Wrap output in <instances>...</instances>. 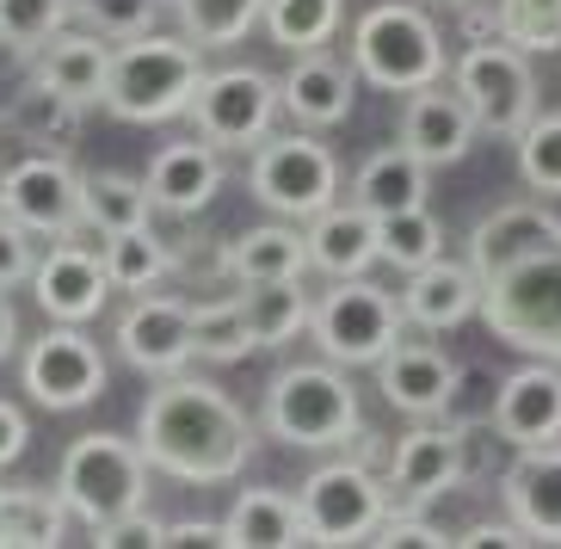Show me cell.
Here are the masks:
<instances>
[{"instance_id": "32", "label": "cell", "mask_w": 561, "mask_h": 549, "mask_svg": "<svg viewBox=\"0 0 561 549\" xmlns=\"http://www.w3.org/2000/svg\"><path fill=\"white\" fill-rule=\"evenodd\" d=\"M75 525V513L62 506V494L44 488H0V531L7 549H56Z\"/></svg>"}, {"instance_id": "44", "label": "cell", "mask_w": 561, "mask_h": 549, "mask_svg": "<svg viewBox=\"0 0 561 549\" xmlns=\"http://www.w3.org/2000/svg\"><path fill=\"white\" fill-rule=\"evenodd\" d=\"M161 544H173V549H229V531L216 525V518H180V525H167V537Z\"/></svg>"}, {"instance_id": "36", "label": "cell", "mask_w": 561, "mask_h": 549, "mask_svg": "<svg viewBox=\"0 0 561 549\" xmlns=\"http://www.w3.org/2000/svg\"><path fill=\"white\" fill-rule=\"evenodd\" d=\"M438 253H445V222L432 217L426 204L396 210V217H377V260H389L396 272H420Z\"/></svg>"}, {"instance_id": "45", "label": "cell", "mask_w": 561, "mask_h": 549, "mask_svg": "<svg viewBox=\"0 0 561 549\" xmlns=\"http://www.w3.org/2000/svg\"><path fill=\"white\" fill-rule=\"evenodd\" d=\"M25 445H32V420H25V408L0 401V469L19 464V457H25Z\"/></svg>"}, {"instance_id": "11", "label": "cell", "mask_w": 561, "mask_h": 549, "mask_svg": "<svg viewBox=\"0 0 561 549\" xmlns=\"http://www.w3.org/2000/svg\"><path fill=\"white\" fill-rule=\"evenodd\" d=\"M185 117L198 124V136L210 149L241 155V149H253V142H265L272 124H278V81H272L265 68H241V62L204 68L198 100H192Z\"/></svg>"}, {"instance_id": "41", "label": "cell", "mask_w": 561, "mask_h": 549, "mask_svg": "<svg viewBox=\"0 0 561 549\" xmlns=\"http://www.w3.org/2000/svg\"><path fill=\"white\" fill-rule=\"evenodd\" d=\"M75 19H87L100 37L124 44V37L154 32V0H75Z\"/></svg>"}, {"instance_id": "14", "label": "cell", "mask_w": 561, "mask_h": 549, "mask_svg": "<svg viewBox=\"0 0 561 549\" xmlns=\"http://www.w3.org/2000/svg\"><path fill=\"white\" fill-rule=\"evenodd\" d=\"M0 210L32 235H62L81 217V173L68 167V155H25L0 173Z\"/></svg>"}, {"instance_id": "38", "label": "cell", "mask_w": 561, "mask_h": 549, "mask_svg": "<svg viewBox=\"0 0 561 549\" xmlns=\"http://www.w3.org/2000/svg\"><path fill=\"white\" fill-rule=\"evenodd\" d=\"M512 155H518V180L537 198H561V112L530 117L525 130L512 136Z\"/></svg>"}, {"instance_id": "17", "label": "cell", "mask_w": 561, "mask_h": 549, "mask_svg": "<svg viewBox=\"0 0 561 549\" xmlns=\"http://www.w3.org/2000/svg\"><path fill=\"white\" fill-rule=\"evenodd\" d=\"M500 506L525 544H561V438L525 445L500 476Z\"/></svg>"}, {"instance_id": "26", "label": "cell", "mask_w": 561, "mask_h": 549, "mask_svg": "<svg viewBox=\"0 0 561 549\" xmlns=\"http://www.w3.org/2000/svg\"><path fill=\"white\" fill-rule=\"evenodd\" d=\"M7 124H13V136L19 142H32V149H44V155H68L75 142H81V117H87V105L81 100H68L62 87H50V81H25L13 93V105H7Z\"/></svg>"}, {"instance_id": "10", "label": "cell", "mask_w": 561, "mask_h": 549, "mask_svg": "<svg viewBox=\"0 0 561 549\" xmlns=\"http://www.w3.org/2000/svg\"><path fill=\"white\" fill-rule=\"evenodd\" d=\"M396 506L389 482L377 476V464L364 457H340V464H321L309 482L297 488V513H302V531L309 544H364L370 525Z\"/></svg>"}, {"instance_id": "16", "label": "cell", "mask_w": 561, "mask_h": 549, "mask_svg": "<svg viewBox=\"0 0 561 549\" xmlns=\"http://www.w3.org/2000/svg\"><path fill=\"white\" fill-rule=\"evenodd\" d=\"M370 370H377L382 401H389V408H401L408 420H438L450 401H457V377H462V370L450 365L438 346L408 340V333H401V340L382 352Z\"/></svg>"}, {"instance_id": "5", "label": "cell", "mask_w": 561, "mask_h": 549, "mask_svg": "<svg viewBox=\"0 0 561 549\" xmlns=\"http://www.w3.org/2000/svg\"><path fill=\"white\" fill-rule=\"evenodd\" d=\"M352 75L377 93H413L450 75L445 32L408 0H382L352 25Z\"/></svg>"}, {"instance_id": "43", "label": "cell", "mask_w": 561, "mask_h": 549, "mask_svg": "<svg viewBox=\"0 0 561 549\" xmlns=\"http://www.w3.org/2000/svg\"><path fill=\"white\" fill-rule=\"evenodd\" d=\"M32 266H37L32 229H19V222L0 210V290H13V284H32Z\"/></svg>"}, {"instance_id": "25", "label": "cell", "mask_w": 561, "mask_h": 549, "mask_svg": "<svg viewBox=\"0 0 561 549\" xmlns=\"http://www.w3.org/2000/svg\"><path fill=\"white\" fill-rule=\"evenodd\" d=\"M32 75L37 81L62 87L68 100L81 105H105V81H112V44L100 32H56L44 50L32 56Z\"/></svg>"}, {"instance_id": "1", "label": "cell", "mask_w": 561, "mask_h": 549, "mask_svg": "<svg viewBox=\"0 0 561 549\" xmlns=\"http://www.w3.org/2000/svg\"><path fill=\"white\" fill-rule=\"evenodd\" d=\"M481 278L476 316L500 346L561 365V217L543 198H512L469 229Z\"/></svg>"}, {"instance_id": "24", "label": "cell", "mask_w": 561, "mask_h": 549, "mask_svg": "<svg viewBox=\"0 0 561 549\" xmlns=\"http://www.w3.org/2000/svg\"><path fill=\"white\" fill-rule=\"evenodd\" d=\"M302 248H309V266L321 278H364L377 266V217L358 204H328L309 217Z\"/></svg>"}, {"instance_id": "8", "label": "cell", "mask_w": 561, "mask_h": 549, "mask_svg": "<svg viewBox=\"0 0 561 549\" xmlns=\"http://www.w3.org/2000/svg\"><path fill=\"white\" fill-rule=\"evenodd\" d=\"M309 333H314V346H321V358L358 370V365H377L382 352L408 333V321H401L396 290H382L370 278H333L309 302Z\"/></svg>"}, {"instance_id": "35", "label": "cell", "mask_w": 561, "mask_h": 549, "mask_svg": "<svg viewBox=\"0 0 561 549\" xmlns=\"http://www.w3.org/2000/svg\"><path fill=\"white\" fill-rule=\"evenodd\" d=\"M81 217L100 222L105 235H117V229H136V222H154V198L142 180L100 167V173H81Z\"/></svg>"}, {"instance_id": "3", "label": "cell", "mask_w": 561, "mask_h": 549, "mask_svg": "<svg viewBox=\"0 0 561 549\" xmlns=\"http://www.w3.org/2000/svg\"><path fill=\"white\" fill-rule=\"evenodd\" d=\"M364 426L358 384L346 365L333 358H309V365H284L260 401V433L297 450H346Z\"/></svg>"}, {"instance_id": "21", "label": "cell", "mask_w": 561, "mask_h": 549, "mask_svg": "<svg viewBox=\"0 0 561 549\" xmlns=\"http://www.w3.org/2000/svg\"><path fill=\"white\" fill-rule=\"evenodd\" d=\"M476 117L462 105L457 87L432 81L408 93V112H401V149H413L426 167H457L462 155L476 149Z\"/></svg>"}, {"instance_id": "46", "label": "cell", "mask_w": 561, "mask_h": 549, "mask_svg": "<svg viewBox=\"0 0 561 549\" xmlns=\"http://www.w3.org/2000/svg\"><path fill=\"white\" fill-rule=\"evenodd\" d=\"M462 13V25H469V44H488V37H500L494 32V7L488 0H476V7H457Z\"/></svg>"}, {"instance_id": "4", "label": "cell", "mask_w": 561, "mask_h": 549, "mask_svg": "<svg viewBox=\"0 0 561 549\" xmlns=\"http://www.w3.org/2000/svg\"><path fill=\"white\" fill-rule=\"evenodd\" d=\"M204 50L185 32H142L112 44V81H105V105L124 124H167L185 117L204 81Z\"/></svg>"}, {"instance_id": "48", "label": "cell", "mask_w": 561, "mask_h": 549, "mask_svg": "<svg viewBox=\"0 0 561 549\" xmlns=\"http://www.w3.org/2000/svg\"><path fill=\"white\" fill-rule=\"evenodd\" d=\"M445 7H476V0H445Z\"/></svg>"}, {"instance_id": "37", "label": "cell", "mask_w": 561, "mask_h": 549, "mask_svg": "<svg viewBox=\"0 0 561 549\" xmlns=\"http://www.w3.org/2000/svg\"><path fill=\"white\" fill-rule=\"evenodd\" d=\"M192 352L210 358V365H241L253 346L248 316H241V297H222V302H192Z\"/></svg>"}, {"instance_id": "27", "label": "cell", "mask_w": 561, "mask_h": 549, "mask_svg": "<svg viewBox=\"0 0 561 549\" xmlns=\"http://www.w3.org/2000/svg\"><path fill=\"white\" fill-rule=\"evenodd\" d=\"M432 192V167L420 161L413 149H382L358 167V180H352V204L370 210V217H396V210H413V204H426Z\"/></svg>"}, {"instance_id": "6", "label": "cell", "mask_w": 561, "mask_h": 549, "mask_svg": "<svg viewBox=\"0 0 561 549\" xmlns=\"http://www.w3.org/2000/svg\"><path fill=\"white\" fill-rule=\"evenodd\" d=\"M248 192L284 222H309L314 210L340 204V161L314 130H272L253 142Z\"/></svg>"}, {"instance_id": "40", "label": "cell", "mask_w": 561, "mask_h": 549, "mask_svg": "<svg viewBox=\"0 0 561 549\" xmlns=\"http://www.w3.org/2000/svg\"><path fill=\"white\" fill-rule=\"evenodd\" d=\"M494 32L525 56L561 50V0H494Z\"/></svg>"}, {"instance_id": "15", "label": "cell", "mask_w": 561, "mask_h": 549, "mask_svg": "<svg viewBox=\"0 0 561 549\" xmlns=\"http://www.w3.org/2000/svg\"><path fill=\"white\" fill-rule=\"evenodd\" d=\"M117 352H124V365L149 370V377L185 370L198 358V352H192V302L142 290V297L117 316Z\"/></svg>"}, {"instance_id": "22", "label": "cell", "mask_w": 561, "mask_h": 549, "mask_svg": "<svg viewBox=\"0 0 561 549\" xmlns=\"http://www.w3.org/2000/svg\"><path fill=\"white\" fill-rule=\"evenodd\" d=\"M142 185H149L154 210H167V217H198V210H210L216 192H222V149H210L204 136H192V142H161L149 173H142Z\"/></svg>"}, {"instance_id": "12", "label": "cell", "mask_w": 561, "mask_h": 549, "mask_svg": "<svg viewBox=\"0 0 561 549\" xmlns=\"http://www.w3.org/2000/svg\"><path fill=\"white\" fill-rule=\"evenodd\" d=\"M105 377H112L105 352L75 321H50V333H37L25 346V358H19V389L37 408H56V414H75L87 401H100Z\"/></svg>"}, {"instance_id": "2", "label": "cell", "mask_w": 561, "mask_h": 549, "mask_svg": "<svg viewBox=\"0 0 561 549\" xmlns=\"http://www.w3.org/2000/svg\"><path fill=\"white\" fill-rule=\"evenodd\" d=\"M136 450L149 457V469L173 476V482H234L260 450V426L241 414V401L229 389H216L210 377H154L142 414H136Z\"/></svg>"}, {"instance_id": "19", "label": "cell", "mask_w": 561, "mask_h": 549, "mask_svg": "<svg viewBox=\"0 0 561 549\" xmlns=\"http://www.w3.org/2000/svg\"><path fill=\"white\" fill-rule=\"evenodd\" d=\"M494 433L512 450L525 445H556L561 438V365L530 358L494 389Z\"/></svg>"}, {"instance_id": "47", "label": "cell", "mask_w": 561, "mask_h": 549, "mask_svg": "<svg viewBox=\"0 0 561 549\" xmlns=\"http://www.w3.org/2000/svg\"><path fill=\"white\" fill-rule=\"evenodd\" d=\"M13 346H19V309L0 290V358H13Z\"/></svg>"}, {"instance_id": "31", "label": "cell", "mask_w": 561, "mask_h": 549, "mask_svg": "<svg viewBox=\"0 0 561 549\" xmlns=\"http://www.w3.org/2000/svg\"><path fill=\"white\" fill-rule=\"evenodd\" d=\"M309 290L302 278H265V284H241V316H248L253 346H284L309 328Z\"/></svg>"}, {"instance_id": "33", "label": "cell", "mask_w": 561, "mask_h": 549, "mask_svg": "<svg viewBox=\"0 0 561 549\" xmlns=\"http://www.w3.org/2000/svg\"><path fill=\"white\" fill-rule=\"evenodd\" d=\"M340 25H346V0H265L260 7V32L290 56L321 50Z\"/></svg>"}, {"instance_id": "39", "label": "cell", "mask_w": 561, "mask_h": 549, "mask_svg": "<svg viewBox=\"0 0 561 549\" xmlns=\"http://www.w3.org/2000/svg\"><path fill=\"white\" fill-rule=\"evenodd\" d=\"M68 19H75V0H0V50L32 62Z\"/></svg>"}, {"instance_id": "7", "label": "cell", "mask_w": 561, "mask_h": 549, "mask_svg": "<svg viewBox=\"0 0 561 549\" xmlns=\"http://www.w3.org/2000/svg\"><path fill=\"white\" fill-rule=\"evenodd\" d=\"M56 494L75 513V525H105V518L130 513L149 500V457L136 450V438L117 433H87L62 450V476H56Z\"/></svg>"}, {"instance_id": "34", "label": "cell", "mask_w": 561, "mask_h": 549, "mask_svg": "<svg viewBox=\"0 0 561 549\" xmlns=\"http://www.w3.org/2000/svg\"><path fill=\"white\" fill-rule=\"evenodd\" d=\"M260 7H265V0H173L180 32L192 37L204 56L248 44V37L260 32Z\"/></svg>"}, {"instance_id": "23", "label": "cell", "mask_w": 561, "mask_h": 549, "mask_svg": "<svg viewBox=\"0 0 561 549\" xmlns=\"http://www.w3.org/2000/svg\"><path fill=\"white\" fill-rule=\"evenodd\" d=\"M481 302V278L469 260H450V253H438V260H426L420 272H408V290H401V321L420 333H450L462 328V321L476 316Z\"/></svg>"}, {"instance_id": "9", "label": "cell", "mask_w": 561, "mask_h": 549, "mask_svg": "<svg viewBox=\"0 0 561 549\" xmlns=\"http://www.w3.org/2000/svg\"><path fill=\"white\" fill-rule=\"evenodd\" d=\"M450 81H457L462 105L476 117V130L500 136V142H512V136L537 117V68H530V56L518 50V44H506V37L469 44V50L457 56V68H450Z\"/></svg>"}, {"instance_id": "13", "label": "cell", "mask_w": 561, "mask_h": 549, "mask_svg": "<svg viewBox=\"0 0 561 549\" xmlns=\"http://www.w3.org/2000/svg\"><path fill=\"white\" fill-rule=\"evenodd\" d=\"M469 476V445H462V426H432L420 420L408 438L389 445V464H382V482L401 506H426V500L462 488Z\"/></svg>"}, {"instance_id": "28", "label": "cell", "mask_w": 561, "mask_h": 549, "mask_svg": "<svg viewBox=\"0 0 561 549\" xmlns=\"http://www.w3.org/2000/svg\"><path fill=\"white\" fill-rule=\"evenodd\" d=\"M105 278H112V290H130V297H142V290H154L161 278H173L180 272V241H167L154 222H136V229H117L105 235Z\"/></svg>"}, {"instance_id": "50", "label": "cell", "mask_w": 561, "mask_h": 549, "mask_svg": "<svg viewBox=\"0 0 561 549\" xmlns=\"http://www.w3.org/2000/svg\"><path fill=\"white\" fill-rule=\"evenodd\" d=\"M0 124H7V117H0Z\"/></svg>"}, {"instance_id": "20", "label": "cell", "mask_w": 561, "mask_h": 549, "mask_svg": "<svg viewBox=\"0 0 561 549\" xmlns=\"http://www.w3.org/2000/svg\"><path fill=\"white\" fill-rule=\"evenodd\" d=\"M352 93H358V75L352 62L328 50H302L297 62L278 75V112L297 124V130H333L352 117Z\"/></svg>"}, {"instance_id": "18", "label": "cell", "mask_w": 561, "mask_h": 549, "mask_svg": "<svg viewBox=\"0 0 561 549\" xmlns=\"http://www.w3.org/2000/svg\"><path fill=\"white\" fill-rule=\"evenodd\" d=\"M105 290H112V278H105L100 248H81V241H56L32 266V297L50 321H75V328L93 321L105 309Z\"/></svg>"}, {"instance_id": "49", "label": "cell", "mask_w": 561, "mask_h": 549, "mask_svg": "<svg viewBox=\"0 0 561 549\" xmlns=\"http://www.w3.org/2000/svg\"><path fill=\"white\" fill-rule=\"evenodd\" d=\"M0 549H7V531H0Z\"/></svg>"}, {"instance_id": "42", "label": "cell", "mask_w": 561, "mask_h": 549, "mask_svg": "<svg viewBox=\"0 0 561 549\" xmlns=\"http://www.w3.org/2000/svg\"><path fill=\"white\" fill-rule=\"evenodd\" d=\"M167 537V525L149 513V506H130V513H117V518H105V525H93L87 531V544L93 549H142V544H161Z\"/></svg>"}, {"instance_id": "30", "label": "cell", "mask_w": 561, "mask_h": 549, "mask_svg": "<svg viewBox=\"0 0 561 549\" xmlns=\"http://www.w3.org/2000/svg\"><path fill=\"white\" fill-rule=\"evenodd\" d=\"M229 531V549H297L309 544L297 513V494H278V488H248L234 500V513L222 518Z\"/></svg>"}, {"instance_id": "29", "label": "cell", "mask_w": 561, "mask_h": 549, "mask_svg": "<svg viewBox=\"0 0 561 549\" xmlns=\"http://www.w3.org/2000/svg\"><path fill=\"white\" fill-rule=\"evenodd\" d=\"M222 272L234 284H265V278H302L309 272V248H302V229L290 222H260V229L234 235L222 248Z\"/></svg>"}]
</instances>
